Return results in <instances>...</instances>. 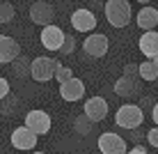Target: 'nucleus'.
<instances>
[{
	"mask_svg": "<svg viewBox=\"0 0 158 154\" xmlns=\"http://www.w3.org/2000/svg\"><path fill=\"white\" fill-rule=\"evenodd\" d=\"M60 97L64 99V101L73 103V101H80V99L85 97V83L80 78H71L67 81V83L60 85Z\"/></svg>",
	"mask_w": 158,
	"mask_h": 154,
	"instance_id": "13",
	"label": "nucleus"
},
{
	"mask_svg": "<svg viewBox=\"0 0 158 154\" xmlns=\"http://www.w3.org/2000/svg\"><path fill=\"white\" fill-rule=\"evenodd\" d=\"M71 25H73V30H80V32H94L96 28V16L89 12V9H85V7H80V9H76V12L71 14Z\"/></svg>",
	"mask_w": 158,
	"mask_h": 154,
	"instance_id": "12",
	"label": "nucleus"
},
{
	"mask_svg": "<svg viewBox=\"0 0 158 154\" xmlns=\"http://www.w3.org/2000/svg\"><path fill=\"white\" fill-rule=\"evenodd\" d=\"M124 76H128V78H140V64L126 62V64H124ZM140 81H142V78H140Z\"/></svg>",
	"mask_w": 158,
	"mask_h": 154,
	"instance_id": "24",
	"label": "nucleus"
},
{
	"mask_svg": "<svg viewBox=\"0 0 158 154\" xmlns=\"http://www.w3.org/2000/svg\"><path fill=\"white\" fill-rule=\"evenodd\" d=\"M14 14H16L14 2H5V0H0V25L9 23V21L14 19Z\"/></svg>",
	"mask_w": 158,
	"mask_h": 154,
	"instance_id": "21",
	"label": "nucleus"
},
{
	"mask_svg": "<svg viewBox=\"0 0 158 154\" xmlns=\"http://www.w3.org/2000/svg\"><path fill=\"white\" fill-rule=\"evenodd\" d=\"M142 122H144V111L140 106H135V103H124V106L117 108V115H115V124L117 126L135 131Z\"/></svg>",
	"mask_w": 158,
	"mask_h": 154,
	"instance_id": "2",
	"label": "nucleus"
},
{
	"mask_svg": "<svg viewBox=\"0 0 158 154\" xmlns=\"http://www.w3.org/2000/svg\"><path fill=\"white\" fill-rule=\"evenodd\" d=\"M92 120L87 117V115H76V120H73V129H76V134L78 136H87V134H92Z\"/></svg>",
	"mask_w": 158,
	"mask_h": 154,
	"instance_id": "20",
	"label": "nucleus"
},
{
	"mask_svg": "<svg viewBox=\"0 0 158 154\" xmlns=\"http://www.w3.org/2000/svg\"><path fill=\"white\" fill-rule=\"evenodd\" d=\"M19 97L9 95L7 99H2L0 101V115H5V117H12V115H16V111H19Z\"/></svg>",
	"mask_w": 158,
	"mask_h": 154,
	"instance_id": "19",
	"label": "nucleus"
},
{
	"mask_svg": "<svg viewBox=\"0 0 158 154\" xmlns=\"http://www.w3.org/2000/svg\"><path fill=\"white\" fill-rule=\"evenodd\" d=\"M138 46H140V53H142L144 58L156 60L158 58V30H154V32H142Z\"/></svg>",
	"mask_w": 158,
	"mask_h": 154,
	"instance_id": "16",
	"label": "nucleus"
},
{
	"mask_svg": "<svg viewBox=\"0 0 158 154\" xmlns=\"http://www.w3.org/2000/svg\"><path fill=\"white\" fill-rule=\"evenodd\" d=\"M9 140H12V147L14 150H21V152H30L37 147V140H39V136H35L28 126H16L12 131V136H9Z\"/></svg>",
	"mask_w": 158,
	"mask_h": 154,
	"instance_id": "7",
	"label": "nucleus"
},
{
	"mask_svg": "<svg viewBox=\"0 0 158 154\" xmlns=\"http://www.w3.org/2000/svg\"><path fill=\"white\" fill-rule=\"evenodd\" d=\"M25 126H28L35 136H46L48 131H51V126H53V120L46 111L35 108V111H30L25 115Z\"/></svg>",
	"mask_w": 158,
	"mask_h": 154,
	"instance_id": "5",
	"label": "nucleus"
},
{
	"mask_svg": "<svg viewBox=\"0 0 158 154\" xmlns=\"http://www.w3.org/2000/svg\"><path fill=\"white\" fill-rule=\"evenodd\" d=\"M140 90H142V85H140V78H128V76H119L115 81V92L117 97H124V99H131L135 95H140Z\"/></svg>",
	"mask_w": 158,
	"mask_h": 154,
	"instance_id": "14",
	"label": "nucleus"
},
{
	"mask_svg": "<svg viewBox=\"0 0 158 154\" xmlns=\"http://www.w3.org/2000/svg\"><path fill=\"white\" fill-rule=\"evenodd\" d=\"M64 39H67V32H64L62 28H57L55 23L48 25V28H41L39 42L44 44V48H48V51H60Z\"/></svg>",
	"mask_w": 158,
	"mask_h": 154,
	"instance_id": "9",
	"label": "nucleus"
},
{
	"mask_svg": "<svg viewBox=\"0 0 158 154\" xmlns=\"http://www.w3.org/2000/svg\"><path fill=\"white\" fill-rule=\"evenodd\" d=\"M57 67H60V60L55 58H48V55L32 58V78L37 83H48V81L55 78Z\"/></svg>",
	"mask_w": 158,
	"mask_h": 154,
	"instance_id": "4",
	"label": "nucleus"
},
{
	"mask_svg": "<svg viewBox=\"0 0 158 154\" xmlns=\"http://www.w3.org/2000/svg\"><path fill=\"white\" fill-rule=\"evenodd\" d=\"M71 78H76L73 71L69 69V67H64V64L60 62V67H57V71H55V81H57L60 85H62V83H67V81H71Z\"/></svg>",
	"mask_w": 158,
	"mask_h": 154,
	"instance_id": "22",
	"label": "nucleus"
},
{
	"mask_svg": "<svg viewBox=\"0 0 158 154\" xmlns=\"http://www.w3.org/2000/svg\"><path fill=\"white\" fill-rule=\"evenodd\" d=\"M108 111H110V106H108V101L103 97H89L85 101V108H83V113L87 115V117L92 120V122H101V120H106V115Z\"/></svg>",
	"mask_w": 158,
	"mask_h": 154,
	"instance_id": "10",
	"label": "nucleus"
},
{
	"mask_svg": "<svg viewBox=\"0 0 158 154\" xmlns=\"http://www.w3.org/2000/svg\"><path fill=\"white\" fill-rule=\"evenodd\" d=\"M103 12H106V21L112 25V28H126L131 23V2L128 0H108L106 7H103Z\"/></svg>",
	"mask_w": 158,
	"mask_h": 154,
	"instance_id": "1",
	"label": "nucleus"
},
{
	"mask_svg": "<svg viewBox=\"0 0 158 154\" xmlns=\"http://www.w3.org/2000/svg\"><path fill=\"white\" fill-rule=\"evenodd\" d=\"M30 21L35 25H41V28H48V25H53V21H55V5L48 2V0H35V2H30Z\"/></svg>",
	"mask_w": 158,
	"mask_h": 154,
	"instance_id": "3",
	"label": "nucleus"
},
{
	"mask_svg": "<svg viewBox=\"0 0 158 154\" xmlns=\"http://www.w3.org/2000/svg\"><path fill=\"white\" fill-rule=\"evenodd\" d=\"M128 154H149V152H147L144 145H133V147L128 150Z\"/></svg>",
	"mask_w": 158,
	"mask_h": 154,
	"instance_id": "27",
	"label": "nucleus"
},
{
	"mask_svg": "<svg viewBox=\"0 0 158 154\" xmlns=\"http://www.w3.org/2000/svg\"><path fill=\"white\" fill-rule=\"evenodd\" d=\"M21 44L9 35H0V64H12L16 58H21Z\"/></svg>",
	"mask_w": 158,
	"mask_h": 154,
	"instance_id": "11",
	"label": "nucleus"
},
{
	"mask_svg": "<svg viewBox=\"0 0 158 154\" xmlns=\"http://www.w3.org/2000/svg\"><path fill=\"white\" fill-rule=\"evenodd\" d=\"M32 154H46V152H32Z\"/></svg>",
	"mask_w": 158,
	"mask_h": 154,
	"instance_id": "29",
	"label": "nucleus"
},
{
	"mask_svg": "<svg viewBox=\"0 0 158 154\" xmlns=\"http://www.w3.org/2000/svg\"><path fill=\"white\" fill-rule=\"evenodd\" d=\"M9 95H12V87H9V81L5 78V76H0V101H2V99H7Z\"/></svg>",
	"mask_w": 158,
	"mask_h": 154,
	"instance_id": "25",
	"label": "nucleus"
},
{
	"mask_svg": "<svg viewBox=\"0 0 158 154\" xmlns=\"http://www.w3.org/2000/svg\"><path fill=\"white\" fill-rule=\"evenodd\" d=\"M140 78L142 81H156L158 78V67L154 60H144V62H140Z\"/></svg>",
	"mask_w": 158,
	"mask_h": 154,
	"instance_id": "18",
	"label": "nucleus"
},
{
	"mask_svg": "<svg viewBox=\"0 0 158 154\" xmlns=\"http://www.w3.org/2000/svg\"><path fill=\"white\" fill-rule=\"evenodd\" d=\"M99 150L101 154H128V145L119 134L106 131L99 136Z\"/></svg>",
	"mask_w": 158,
	"mask_h": 154,
	"instance_id": "6",
	"label": "nucleus"
},
{
	"mask_svg": "<svg viewBox=\"0 0 158 154\" xmlns=\"http://www.w3.org/2000/svg\"><path fill=\"white\" fill-rule=\"evenodd\" d=\"M144 138H147V143H149L151 147H158V126H151V129L144 134Z\"/></svg>",
	"mask_w": 158,
	"mask_h": 154,
	"instance_id": "26",
	"label": "nucleus"
},
{
	"mask_svg": "<svg viewBox=\"0 0 158 154\" xmlns=\"http://www.w3.org/2000/svg\"><path fill=\"white\" fill-rule=\"evenodd\" d=\"M151 117H154V126H158V103L154 106V111H151Z\"/></svg>",
	"mask_w": 158,
	"mask_h": 154,
	"instance_id": "28",
	"label": "nucleus"
},
{
	"mask_svg": "<svg viewBox=\"0 0 158 154\" xmlns=\"http://www.w3.org/2000/svg\"><path fill=\"white\" fill-rule=\"evenodd\" d=\"M12 71L19 78H25V76H32V60L30 58H25V55H21V58H16L14 62H12Z\"/></svg>",
	"mask_w": 158,
	"mask_h": 154,
	"instance_id": "17",
	"label": "nucleus"
},
{
	"mask_svg": "<svg viewBox=\"0 0 158 154\" xmlns=\"http://www.w3.org/2000/svg\"><path fill=\"white\" fill-rule=\"evenodd\" d=\"M73 51H76V39H73V35H67V39H64L60 53H62V55H71Z\"/></svg>",
	"mask_w": 158,
	"mask_h": 154,
	"instance_id": "23",
	"label": "nucleus"
},
{
	"mask_svg": "<svg viewBox=\"0 0 158 154\" xmlns=\"http://www.w3.org/2000/svg\"><path fill=\"white\" fill-rule=\"evenodd\" d=\"M154 62H156V67H158V58H156V60H154Z\"/></svg>",
	"mask_w": 158,
	"mask_h": 154,
	"instance_id": "30",
	"label": "nucleus"
},
{
	"mask_svg": "<svg viewBox=\"0 0 158 154\" xmlns=\"http://www.w3.org/2000/svg\"><path fill=\"white\" fill-rule=\"evenodd\" d=\"M108 46H110V39H108V35H103V32H92L83 42V51L92 58H103L108 53Z\"/></svg>",
	"mask_w": 158,
	"mask_h": 154,
	"instance_id": "8",
	"label": "nucleus"
},
{
	"mask_svg": "<svg viewBox=\"0 0 158 154\" xmlns=\"http://www.w3.org/2000/svg\"><path fill=\"white\" fill-rule=\"evenodd\" d=\"M135 21H138V25H140L144 32H154V30L158 28V9L151 7V5H144V7L138 12Z\"/></svg>",
	"mask_w": 158,
	"mask_h": 154,
	"instance_id": "15",
	"label": "nucleus"
}]
</instances>
